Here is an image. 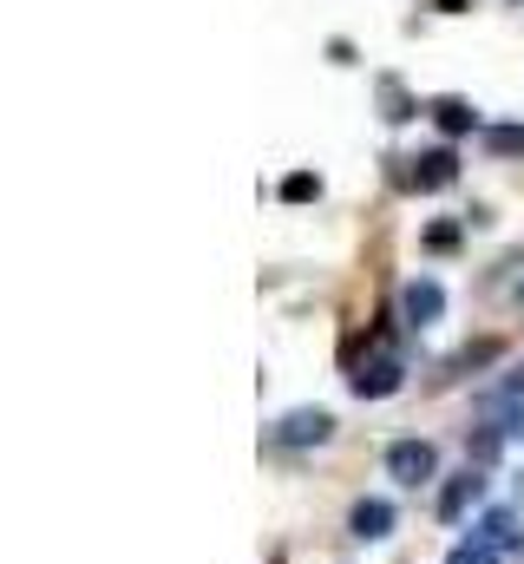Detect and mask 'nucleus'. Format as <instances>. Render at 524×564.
Wrapping results in <instances>:
<instances>
[{
  "label": "nucleus",
  "instance_id": "f257e3e1",
  "mask_svg": "<svg viewBox=\"0 0 524 564\" xmlns=\"http://www.w3.org/2000/svg\"><path fill=\"white\" fill-rule=\"evenodd\" d=\"M400 381H406V361L393 355V341H387V335H374V348L348 361V388H354L361 401H387V394L400 388Z\"/></svg>",
  "mask_w": 524,
  "mask_h": 564
},
{
  "label": "nucleus",
  "instance_id": "f03ea898",
  "mask_svg": "<svg viewBox=\"0 0 524 564\" xmlns=\"http://www.w3.org/2000/svg\"><path fill=\"white\" fill-rule=\"evenodd\" d=\"M387 473L400 486H426L433 473H439V453L426 446V440H393L387 446Z\"/></svg>",
  "mask_w": 524,
  "mask_h": 564
},
{
  "label": "nucleus",
  "instance_id": "7ed1b4c3",
  "mask_svg": "<svg viewBox=\"0 0 524 564\" xmlns=\"http://www.w3.org/2000/svg\"><path fill=\"white\" fill-rule=\"evenodd\" d=\"M439 308H446V289L433 276H413L400 289V315L413 322V328H426V322H439Z\"/></svg>",
  "mask_w": 524,
  "mask_h": 564
},
{
  "label": "nucleus",
  "instance_id": "20e7f679",
  "mask_svg": "<svg viewBox=\"0 0 524 564\" xmlns=\"http://www.w3.org/2000/svg\"><path fill=\"white\" fill-rule=\"evenodd\" d=\"M328 433H335V414H321V408H295L288 421L275 426V440H282V446H321Z\"/></svg>",
  "mask_w": 524,
  "mask_h": 564
},
{
  "label": "nucleus",
  "instance_id": "39448f33",
  "mask_svg": "<svg viewBox=\"0 0 524 564\" xmlns=\"http://www.w3.org/2000/svg\"><path fill=\"white\" fill-rule=\"evenodd\" d=\"M452 177H459L452 144H433V151H419V158H413V184H419V191H446Z\"/></svg>",
  "mask_w": 524,
  "mask_h": 564
},
{
  "label": "nucleus",
  "instance_id": "423d86ee",
  "mask_svg": "<svg viewBox=\"0 0 524 564\" xmlns=\"http://www.w3.org/2000/svg\"><path fill=\"white\" fill-rule=\"evenodd\" d=\"M348 532H354L361 545H374V539H387V532H393V506H387V499H361V506L348 512Z\"/></svg>",
  "mask_w": 524,
  "mask_h": 564
},
{
  "label": "nucleus",
  "instance_id": "0eeeda50",
  "mask_svg": "<svg viewBox=\"0 0 524 564\" xmlns=\"http://www.w3.org/2000/svg\"><path fill=\"white\" fill-rule=\"evenodd\" d=\"M479 492H485V479H479V473L466 466V473H459V479H452V486L439 492V519H466V512L479 506Z\"/></svg>",
  "mask_w": 524,
  "mask_h": 564
},
{
  "label": "nucleus",
  "instance_id": "6e6552de",
  "mask_svg": "<svg viewBox=\"0 0 524 564\" xmlns=\"http://www.w3.org/2000/svg\"><path fill=\"white\" fill-rule=\"evenodd\" d=\"M426 112H433V126H439L446 139H459V132H472V126H479V112H472L466 99H452V93H446V99H433Z\"/></svg>",
  "mask_w": 524,
  "mask_h": 564
},
{
  "label": "nucleus",
  "instance_id": "1a4fd4ad",
  "mask_svg": "<svg viewBox=\"0 0 524 564\" xmlns=\"http://www.w3.org/2000/svg\"><path fill=\"white\" fill-rule=\"evenodd\" d=\"M472 539H479V545H492V552H505V545H518L524 532H518V519H512V512H485Z\"/></svg>",
  "mask_w": 524,
  "mask_h": 564
},
{
  "label": "nucleus",
  "instance_id": "9d476101",
  "mask_svg": "<svg viewBox=\"0 0 524 564\" xmlns=\"http://www.w3.org/2000/svg\"><path fill=\"white\" fill-rule=\"evenodd\" d=\"M413 112H419V106L406 99V86H400V79H381V119H387V126H406Z\"/></svg>",
  "mask_w": 524,
  "mask_h": 564
},
{
  "label": "nucleus",
  "instance_id": "9b49d317",
  "mask_svg": "<svg viewBox=\"0 0 524 564\" xmlns=\"http://www.w3.org/2000/svg\"><path fill=\"white\" fill-rule=\"evenodd\" d=\"M485 151L492 158H524V126H485Z\"/></svg>",
  "mask_w": 524,
  "mask_h": 564
},
{
  "label": "nucleus",
  "instance_id": "f8f14e48",
  "mask_svg": "<svg viewBox=\"0 0 524 564\" xmlns=\"http://www.w3.org/2000/svg\"><path fill=\"white\" fill-rule=\"evenodd\" d=\"M308 197H321V177L315 171H288L282 177V204H308Z\"/></svg>",
  "mask_w": 524,
  "mask_h": 564
},
{
  "label": "nucleus",
  "instance_id": "ddd939ff",
  "mask_svg": "<svg viewBox=\"0 0 524 564\" xmlns=\"http://www.w3.org/2000/svg\"><path fill=\"white\" fill-rule=\"evenodd\" d=\"M446 564H499V552L492 545H479V539H466V545H452V558Z\"/></svg>",
  "mask_w": 524,
  "mask_h": 564
},
{
  "label": "nucleus",
  "instance_id": "4468645a",
  "mask_svg": "<svg viewBox=\"0 0 524 564\" xmlns=\"http://www.w3.org/2000/svg\"><path fill=\"white\" fill-rule=\"evenodd\" d=\"M426 250H459V224H433L426 230Z\"/></svg>",
  "mask_w": 524,
  "mask_h": 564
},
{
  "label": "nucleus",
  "instance_id": "2eb2a0df",
  "mask_svg": "<svg viewBox=\"0 0 524 564\" xmlns=\"http://www.w3.org/2000/svg\"><path fill=\"white\" fill-rule=\"evenodd\" d=\"M433 7H439V13H466L472 0H433Z\"/></svg>",
  "mask_w": 524,
  "mask_h": 564
},
{
  "label": "nucleus",
  "instance_id": "dca6fc26",
  "mask_svg": "<svg viewBox=\"0 0 524 564\" xmlns=\"http://www.w3.org/2000/svg\"><path fill=\"white\" fill-rule=\"evenodd\" d=\"M518 302H524V282H518Z\"/></svg>",
  "mask_w": 524,
  "mask_h": 564
},
{
  "label": "nucleus",
  "instance_id": "f3484780",
  "mask_svg": "<svg viewBox=\"0 0 524 564\" xmlns=\"http://www.w3.org/2000/svg\"><path fill=\"white\" fill-rule=\"evenodd\" d=\"M275 564H282V558H275Z\"/></svg>",
  "mask_w": 524,
  "mask_h": 564
}]
</instances>
